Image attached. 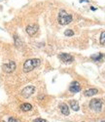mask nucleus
Here are the masks:
<instances>
[{"label": "nucleus", "instance_id": "obj_11", "mask_svg": "<svg viewBox=\"0 0 105 122\" xmlns=\"http://www.w3.org/2000/svg\"><path fill=\"white\" fill-rule=\"evenodd\" d=\"M69 104H70V107H71V108H72L73 110H75V111H78V110H79L80 107H79V104H78L77 101L72 100V101H70Z\"/></svg>", "mask_w": 105, "mask_h": 122}, {"label": "nucleus", "instance_id": "obj_12", "mask_svg": "<svg viewBox=\"0 0 105 122\" xmlns=\"http://www.w3.org/2000/svg\"><path fill=\"white\" fill-rule=\"evenodd\" d=\"M102 58H103V54H101V53H98V54L91 55V59L92 61H94V62H98V61H100Z\"/></svg>", "mask_w": 105, "mask_h": 122}, {"label": "nucleus", "instance_id": "obj_15", "mask_svg": "<svg viewBox=\"0 0 105 122\" xmlns=\"http://www.w3.org/2000/svg\"><path fill=\"white\" fill-rule=\"evenodd\" d=\"M100 44H105V31H103L100 35Z\"/></svg>", "mask_w": 105, "mask_h": 122}, {"label": "nucleus", "instance_id": "obj_10", "mask_svg": "<svg viewBox=\"0 0 105 122\" xmlns=\"http://www.w3.org/2000/svg\"><path fill=\"white\" fill-rule=\"evenodd\" d=\"M59 109L63 115H69V107L66 104H61L59 106Z\"/></svg>", "mask_w": 105, "mask_h": 122}, {"label": "nucleus", "instance_id": "obj_2", "mask_svg": "<svg viewBox=\"0 0 105 122\" xmlns=\"http://www.w3.org/2000/svg\"><path fill=\"white\" fill-rule=\"evenodd\" d=\"M41 64V61L39 59H30L25 61L24 64V72H29L31 70H33L35 67L39 66Z\"/></svg>", "mask_w": 105, "mask_h": 122}, {"label": "nucleus", "instance_id": "obj_6", "mask_svg": "<svg viewBox=\"0 0 105 122\" xmlns=\"http://www.w3.org/2000/svg\"><path fill=\"white\" fill-rule=\"evenodd\" d=\"M58 59L61 61V62H63L65 64H69V63H72L73 61H74V58H73L71 55L69 54H66V53H61L58 55Z\"/></svg>", "mask_w": 105, "mask_h": 122}, {"label": "nucleus", "instance_id": "obj_7", "mask_svg": "<svg viewBox=\"0 0 105 122\" xmlns=\"http://www.w3.org/2000/svg\"><path fill=\"white\" fill-rule=\"evenodd\" d=\"M26 32L28 35L33 36L37 31H38V25H29L26 26Z\"/></svg>", "mask_w": 105, "mask_h": 122}, {"label": "nucleus", "instance_id": "obj_19", "mask_svg": "<svg viewBox=\"0 0 105 122\" xmlns=\"http://www.w3.org/2000/svg\"><path fill=\"white\" fill-rule=\"evenodd\" d=\"M80 2H89V0H80Z\"/></svg>", "mask_w": 105, "mask_h": 122}, {"label": "nucleus", "instance_id": "obj_14", "mask_svg": "<svg viewBox=\"0 0 105 122\" xmlns=\"http://www.w3.org/2000/svg\"><path fill=\"white\" fill-rule=\"evenodd\" d=\"M64 34L66 36H72V35H74V31L71 30V29H66L65 31H64Z\"/></svg>", "mask_w": 105, "mask_h": 122}, {"label": "nucleus", "instance_id": "obj_4", "mask_svg": "<svg viewBox=\"0 0 105 122\" xmlns=\"http://www.w3.org/2000/svg\"><path fill=\"white\" fill-rule=\"evenodd\" d=\"M34 92H35V87L34 86H27V87H25L24 89H23V91H22V96L24 97V98H29L31 95H33L34 94Z\"/></svg>", "mask_w": 105, "mask_h": 122}, {"label": "nucleus", "instance_id": "obj_17", "mask_svg": "<svg viewBox=\"0 0 105 122\" xmlns=\"http://www.w3.org/2000/svg\"><path fill=\"white\" fill-rule=\"evenodd\" d=\"M33 122H47V120H45L43 118H36V119H34Z\"/></svg>", "mask_w": 105, "mask_h": 122}, {"label": "nucleus", "instance_id": "obj_9", "mask_svg": "<svg viewBox=\"0 0 105 122\" xmlns=\"http://www.w3.org/2000/svg\"><path fill=\"white\" fill-rule=\"evenodd\" d=\"M98 93V90L95 89V88H91V89H88L84 92V95L86 97H91V96H94Z\"/></svg>", "mask_w": 105, "mask_h": 122}, {"label": "nucleus", "instance_id": "obj_1", "mask_svg": "<svg viewBox=\"0 0 105 122\" xmlns=\"http://www.w3.org/2000/svg\"><path fill=\"white\" fill-rule=\"evenodd\" d=\"M57 21H58V24L61 25H69L72 22V16L70 14H68L66 11H64V10H60L58 13Z\"/></svg>", "mask_w": 105, "mask_h": 122}, {"label": "nucleus", "instance_id": "obj_5", "mask_svg": "<svg viewBox=\"0 0 105 122\" xmlns=\"http://www.w3.org/2000/svg\"><path fill=\"white\" fill-rule=\"evenodd\" d=\"M2 68H3V70L5 72L11 73L16 69V64H15V62H13V61H10L8 64H4L2 66Z\"/></svg>", "mask_w": 105, "mask_h": 122}, {"label": "nucleus", "instance_id": "obj_13", "mask_svg": "<svg viewBox=\"0 0 105 122\" xmlns=\"http://www.w3.org/2000/svg\"><path fill=\"white\" fill-rule=\"evenodd\" d=\"M31 108H32V106H31L30 104H23L22 106H20V109H22L23 111H29Z\"/></svg>", "mask_w": 105, "mask_h": 122}, {"label": "nucleus", "instance_id": "obj_3", "mask_svg": "<svg viewBox=\"0 0 105 122\" xmlns=\"http://www.w3.org/2000/svg\"><path fill=\"white\" fill-rule=\"evenodd\" d=\"M90 107L94 111H100L102 108V101L100 99H93L90 102Z\"/></svg>", "mask_w": 105, "mask_h": 122}, {"label": "nucleus", "instance_id": "obj_16", "mask_svg": "<svg viewBox=\"0 0 105 122\" xmlns=\"http://www.w3.org/2000/svg\"><path fill=\"white\" fill-rule=\"evenodd\" d=\"M14 38H15V42H16V45H17V46H19L20 42L19 41V37H18L17 35H15V36H14Z\"/></svg>", "mask_w": 105, "mask_h": 122}, {"label": "nucleus", "instance_id": "obj_18", "mask_svg": "<svg viewBox=\"0 0 105 122\" xmlns=\"http://www.w3.org/2000/svg\"><path fill=\"white\" fill-rule=\"evenodd\" d=\"M7 122H19V120L15 119V118H13V117H10V118L8 119V121H7Z\"/></svg>", "mask_w": 105, "mask_h": 122}, {"label": "nucleus", "instance_id": "obj_8", "mask_svg": "<svg viewBox=\"0 0 105 122\" xmlns=\"http://www.w3.org/2000/svg\"><path fill=\"white\" fill-rule=\"evenodd\" d=\"M80 90H81V87H80L79 82H77V81L72 82L70 87H69V91L72 93H78V92H80Z\"/></svg>", "mask_w": 105, "mask_h": 122}]
</instances>
